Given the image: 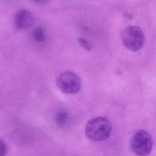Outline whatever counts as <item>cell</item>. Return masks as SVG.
I'll return each instance as SVG.
<instances>
[{
    "instance_id": "1",
    "label": "cell",
    "mask_w": 156,
    "mask_h": 156,
    "mask_svg": "<svg viewBox=\"0 0 156 156\" xmlns=\"http://www.w3.org/2000/svg\"><path fill=\"white\" fill-rule=\"evenodd\" d=\"M111 122L106 118L97 117L89 120L86 126L87 137L93 141H101L107 139L112 130Z\"/></svg>"
},
{
    "instance_id": "3",
    "label": "cell",
    "mask_w": 156,
    "mask_h": 156,
    "mask_svg": "<svg viewBox=\"0 0 156 156\" xmlns=\"http://www.w3.org/2000/svg\"><path fill=\"white\" fill-rule=\"evenodd\" d=\"M153 142L151 136L144 129L137 131L130 140V147L138 156H147L151 152Z\"/></svg>"
},
{
    "instance_id": "8",
    "label": "cell",
    "mask_w": 156,
    "mask_h": 156,
    "mask_svg": "<svg viewBox=\"0 0 156 156\" xmlns=\"http://www.w3.org/2000/svg\"><path fill=\"white\" fill-rule=\"evenodd\" d=\"M78 41L82 47H83L87 51L91 50V48H92V45L88 41L84 38H80L78 39Z\"/></svg>"
},
{
    "instance_id": "4",
    "label": "cell",
    "mask_w": 156,
    "mask_h": 156,
    "mask_svg": "<svg viewBox=\"0 0 156 156\" xmlns=\"http://www.w3.org/2000/svg\"><path fill=\"white\" fill-rule=\"evenodd\" d=\"M81 84L80 77L72 71L62 72L56 79L57 87L65 94H72L77 93L81 88Z\"/></svg>"
},
{
    "instance_id": "7",
    "label": "cell",
    "mask_w": 156,
    "mask_h": 156,
    "mask_svg": "<svg viewBox=\"0 0 156 156\" xmlns=\"http://www.w3.org/2000/svg\"><path fill=\"white\" fill-rule=\"evenodd\" d=\"M68 119V115L66 111H61L58 113L55 117L56 123L59 126H63L65 124Z\"/></svg>"
},
{
    "instance_id": "5",
    "label": "cell",
    "mask_w": 156,
    "mask_h": 156,
    "mask_svg": "<svg viewBox=\"0 0 156 156\" xmlns=\"http://www.w3.org/2000/svg\"><path fill=\"white\" fill-rule=\"evenodd\" d=\"M34 22L33 14L30 11L21 9L18 11L14 17V23L17 28L21 30L30 28Z\"/></svg>"
},
{
    "instance_id": "6",
    "label": "cell",
    "mask_w": 156,
    "mask_h": 156,
    "mask_svg": "<svg viewBox=\"0 0 156 156\" xmlns=\"http://www.w3.org/2000/svg\"><path fill=\"white\" fill-rule=\"evenodd\" d=\"M32 36L34 39L38 42H44L46 40V34L44 30L41 27H36L34 30Z\"/></svg>"
},
{
    "instance_id": "2",
    "label": "cell",
    "mask_w": 156,
    "mask_h": 156,
    "mask_svg": "<svg viewBox=\"0 0 156 156\" xmlns=\"http://www.w3.org/2000/svg\"><path fill=\"white\" fill-rule=\"evenodd\" d=\"M121 37L125 47L133 51H139L145 42L144 33L137 26H129L125 28L121 33Z\"/></svg>"
},
{
    "instance_id": "10",
    "label": "cell",
    "mask_w": 156,
    "mask_h": 156,
    "mask_svg": "<svg viewBox=\"0 0 156 156\" xmlns=\"http://www.w3.org/2000/svg\"><path fill=\"white\" fill-rule=\"evenodd\" d=\"M35 2H37V3H40L41 4H44L47 2L46 1H35Z\"/></svg>"
},
{
    "instance_id": "9",
    "label": "cell",
    "mask_w": 156,
    "mask_h": 156,
    "mask_svg": "<svg viewBox=\"0 0 156 156\" xmlns=\"http://www.w3.org/2000/svg\"><path fill=\"white\" fill-rule=\"evenodd\" d=\"M7 146L6 144L3 142L2 140H1L0 143V156H5L7 153Z\"/></svg>"
}]
</instances>
